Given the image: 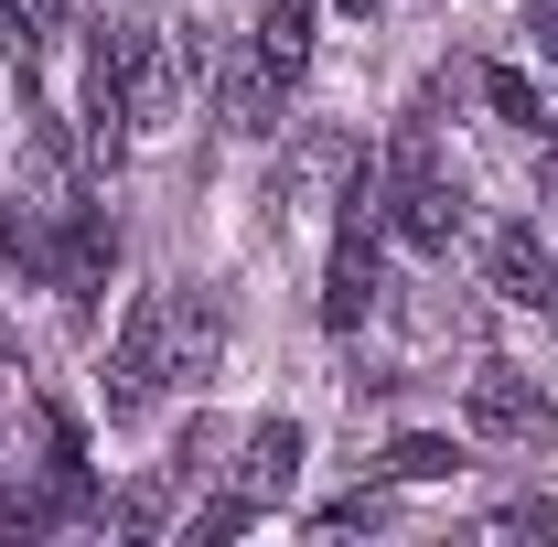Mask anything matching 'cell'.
Here are the masks:
<instances>
[{"label":"cell","mask_w":558,"mask_h":547,"mask_svg":"<svg viewBox=\"0 0 558 547\" xmlns=\"http://www.w3.org/2000/svg\"><path fill=\"white\" fill-rule=\"evenodd\" d=\"M548 312H558V301H548Z\"/></svg>","instance_id":"cell-18"},{"label":"cell","mask_w":558,"mask_h":547,"mask_svg":"<svg viewBox=\"0 0 558 547\" xmlns=\"http://www.w3.org/2000/svg\"><path fill=\"white\" fill-rule=\"evenodd\" d=\"M0 387H22V333L0 323Z\"/></svg>","instance_id":"cell-16"},{"label":"cell","mask_w":558,"mask_h":547,"mask_svg":"<svg viewBox=\"0 0 558 547\" xmlns=\"http://www.w3.org/2000/svg\"><path fill=\"white\" fill-rule=\"evenodd\" d=\"M279 97H290V86H279L258 54H236V65H226V86H215V119H226L236 139H269V130H279Z\"/></svg>","instance_id":"cell-9"},{"label":"cell","mask_w":558,"mask_h":547,"mask_svg":"<svg viewBox=\"0 0 558 547\" xmlns=\"http://www.w3.org/2000/svg\"><path fill=\"white\" fill-rule=\"evenodd\" d=\"M215 354H226L215 301H172V376H215Z\"/></svg>","instance_id":"cell-10"},{"label":"cell","mask_w":558,"mask_h":547,"mask_svg":"<svg viewBox=\"0 0 558 547\" xmlns=\"http://www.w3.org/2000/svg\"><path fill=\"white\" fill-rule=\"evenodd\" d=\"M376 205H387V236L398 247H418V258H440L451 236H462V183L429 161V130H398V150H387V172H376Z\"/></svg>","instance_id":"cell-1"},{"label":"cell","mask_w":558,"mask_h":547,"mask_svg":"<svg viewBox=\"0 0 558 547\" xmlns=\"http://www.w3.org/2000/svg\"><path fill=\"white\" fill-rule=\"evenodd\" d=\"M247 54H258L279 86H301V75H312V0H258V33H247Z\"/></svg>","instance_id":"cell-8"},{"label":"cell","mask_w":558,"mask_h":547,"mask_svg":"<svg viewBox=\"0 0 558 547\" xmlns=\"http://www.w3.org/2000/svg\"><path fill=\"white\" fill-rule=\"evenodd\" d=\"M108 269H119V226H108L97 205L54 215V247H44V279L65 290V312H75V323H97V290H108Z\"/></svg>","instance_id":"cell-3"},{"label":"cell","mask_w":558,"mask_h":547,"mask_svg":"<svg viewBox=\"0 0 558 547\" xmlns=\"http://www.w3.org/2000/svg\"><path fill=\"white\" fill-rule=\"evenodd\" d=\"M172 387V290H140L108 343V418H150Z\"/></svg>","instance_id":"cell-2"},{"label":"cell","mask_w":558,"mask_h":547,"mask_svg":"<svg viewBox=\"0 0 558 547\" xmlns=\"http://www.w3.org/2000/svg\"><path fill=\"white\" fill-rule=\"evenodd\" d=\"M119 97H130V139H161L183 119V44L172 33H119Z\"/></svg>","instance_id":"cell-5"},{"label":"cell","mask_w":558,"mask_h":547,"mask_svg":"<svg viewBox=\"0 0 558 547\" xmlns=\"http://www.w3.org/2000/svg\"><path fill=\"white\" fill-rule=\"evenodd\" d=\"M0 22H11V65H33L65 33V0H0Z\"/></svg>","instance_id":"cell-13"},{"label":"cell","mask_w":558,"mask_h":547,"mask_svg":"<svg viewBox=\"0 0 558 547\" xmlns=\"http://www.w3.org/2000/svg\"><path fill=\"white\" fill-rule=\"evenodd\" d=\"M333 11H354V22H365V11H387V0H333Z\"/></svg>","instance_id":"cell-17"},{"label":"cell","mask_w":558,"mask_h":547,"mask_svg":"<svg viewBox=\"0 0 558 547\" xmlns=\"http://www.w3.org/2000/svg\"><path fill=\"white\" fill-rule=\"evenodd\" d=\"M484 269H494V290L526 301V312H548V301H558V258L537 247V226H505V236L484 247Z\"/></svg>","instance_id":"cell-7"},{"label":"cell","mask_w":558,"mask_h":547,"mask_svg":"<svg viewBox=\"0 0 558 547\" xmlns=\"http://www.w3.org/2000/svg\"><path fill=\"white\" fill-rule=\"evenodd\" d=\"M462 418H473V440H505V451H537V440L558 429L548 387H537L526 365H484V376H473V398H462Z\"/></svg>","instance_id":"cell-4"},{"label":"cell","mask_w":558,"mask_h":547,"mask_svg":"<svg viewBox=\"0 0 558 547\" xmlns=\"http://www.w3.org/2000/svg\"><path fill=\"white\" fill-rule=\"evenodd\" d=\"M526 54L558 75V0H526Z\"/></svg>","instance_id":"cell-15"},{"label":"cell","mask_w":558,"mask_h":547,"mask_svg":"<svg viewBox=\"0 0 558 547\" xmlns=\"http://www.w3.org/2000/svg\"><path fill=\"white\" fill-rule=\"evenodd\" d=\"M258 515H269V505H247V494H236V483H226V494H215L205 515H194V547H215V537H247V526H258Z\"/></svg>","instance_id":"cell-14"},{"label":"cell","mask_w":558,"mask_h":547,"mask_svg":"<svg viewBox=\"0 0 558 547\" xmlns=\"http://www.w3.org/2000/svg\"><path fill=\"white\" fill-rule=\"evenodd\" d=\"M451 473H462L451 440H387L376 451V483H451Z\"/></svg>","instance_id":"cell-12"},{"label":"cell","mask_w":558,"mask_h":547,"mask_svg":"<svg viewBox=\"0 0 558 547\" xmlns=\"http://www.w3.org/2000/svg\"><path fill=\"white\" fill-rule=\"evenodd\" d=\"M290 473H301V418H258V429L236 440V494H247V505H279Z\"/></svg>","instance_id":"cell-6"},{"label":"cell","mask_w":558,"mask_h":547,"mask_svg":"<svg viewBox=\"0 0 558 547\" xmlns=\"http://www.w3.org/2000/svg\"><path fill=\"white\" fill-rule=\"evenodd\" d=\"M484 97H494V119H505V130H526V139H548V130H558V119H548V97H537V86H526L515 65H484Z\"/></svg>","instance_id":"cell-11"}]
</instances>
